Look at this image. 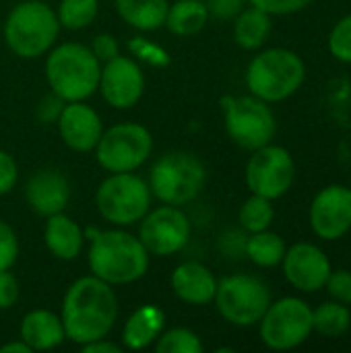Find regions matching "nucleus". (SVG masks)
<instances>
[{
    "label": "nucleus",
    "mask_w": 351,
    "mask_h": 353,
    "mask_svg": "<svg viewBox=\"0 0 351 353\" xmlns=\"http://www.w3.org/2000/svg\"><path fill=\"white\" fill-rule=\"evenodd\" d=\"M139 240L153 256H172L180 252L190 240V221L176 205L149 209L141 219Z\"/></svg>",
    "instance_id": "obj_13"
},
{
    "label": "nucleus",
    "mask_w": 351,
    "mask_h": 353,
    "mask_svg": "<svg viewBox=\"0 0 351 353\" xmlns=\"http://www.w3.org/2000/svg\"><path fill=\"white\" fill-rule=\"evenodd\" d=\"M306 79L304 60L288 48H269L259 52L246 68V87L250 95L279 103L292 97Z\"/></svg>",
    "instance_id": "obj_4"
},
{
    "label": "nucleus",
    "mask_w": 351,
    "mask_h": 353,
    "mask_svg": "<svg viewBox=\"0 0 351 353\" xmlns=\"http://www.w3.org/2000/svg\"><path fill=\"white\" fill-rule=\"evenodd\" d=\"M209 17L221 19V21H230L236 19L238 12L244 8V0H205Z\"/></svg>",
    "instance_id": "obj_40"
},
{
    "label": "nucleus",
    "mask_w": 351,
    "mask_h": 353,
    "mask_svg": "<svg viewBox=\"0 0 351 353\" xmlns=\"http://www.w3.org/2000/svg\"><path fill=\"white\" fill-rule=\"evenodd\" d=\"M95 205L106 221L114 225H132L151 209V188L137 174L118 172L99 184Z\"/></svg>",
    "instance_id": "obj_7"
},
{
    "label": "nucleus",
    "mask_w": 351,
    "mask_h": 353,
    "mask_svg": "<svg viewBox=\"0 0 351 353\" xmlns=\"http://www.w3.org/2000/svg\"><path fill=\"white\" fill-rule=\"evenodd\" d=\"M21 296V285L17 281V277L6 269L0 271V310H8L17 304Z\"/></svg>",
    "instance_id": "obj_36"
},
{
    "label": "nucleus",
    "mask_w": 351,
    "mask_h": 353,
    "mask_svg": "<svg viewBox=\"0 0 351 353\" xmlns=\"http://www.w3.org/2000/svg\"><path fill=\"white\" fill-rule=\"evenodd\" d=\"M217 312L234 327L259 325L267 312L271 300V290L267 283L254 275L238 273L217 281V292L213 298Z\"/></svg>",
    "instance_id": "obj_8"
},
{
    "label": "nucleus",
    "mask_w": 351,
    "mask_h": 353,
    "mask_svg": "<svg viewBox=\"0 0 351 353\" xmlns=\"http://www.w3.org/2000/svg\"><path fill=\"white\" fill-rule=\"evenodd\" d=\"M157 353H201L203 352V341L201 337L184 327L176 329H163L161 335L157 337L155 343Z\"/></svg>",
    "instance_id": "obj_30"
},
{
    "label": "nucleus",
    "mask_w": 351,
    "mask_h": 353,
    "mask_svg": "<svg viewBox=\"0 0 351 353\" xmlns=\"http://www.w3.org/2000/svg\"><path fill=\"white\" fill-rule=\"evenodd\" d=\"M250 6L265 10L271 17H285L304 10L312 0H248Z\"/></svg>",
    "instance_id": "obj_35"
},
{
    "label": "nucleus",
    "mask_w": 351,
    "mask_h": 353,
    "mask_svg": "<svg viewBox=\"0 0 351 353\" xmlns=\"http://www.w3.org/2000/svg\"><path fill=\"white\" fill-rule=\"evenodd\" d=\"M99 10L97 0H62L58 6V23L68 31H79L89 27Z\"/></svg>",
    "instance_id": "obj_29"
},
{
    "label": "nucleus",
    "mask_w": 351,
    "mask_h": 353,
    "mask_svg": "<svg viewBox=\"0 0 351 353\" xmlns=\"http://www.w3.org/2000/svg\"><path fill=\"white\" fill-rule=\"evenodd\" d=\"M261 341L273 352L296 350L312 335V308L296 296L271 302L259 321Z\"/></svg>",
    "instance_id": "obj_9"
},
{
    "label": "nucleus",
    "mask_w": 351,
    "mask_h": 353,
    "mask_svg": "<svg viewBox=\"0 0 351 353\" xmlns=\"http://www.w3.org/2000/svg\"><path fill=\"white\" fill-rule=\"evenodd\" d=\"M246 186L252 194L277 201L290 192L296 180V163L292 153L281 145H265L252 151L246 163Z\"/></svg>",
    "instance_id": "obj_12"
},
{
    "label": "nucleus",
    "mask_w": 351,
    "mask_h": 353,
    "mask_svg": "<svg viewBox=\"0 0 351 353\" xmlns=\"http://www.w3.org/2000/svg\"><path fill=\"white\" fill-rule=\"evenodd\" d=\"M81 352L83 353H120V345L118 343H112V341H106L103 339H95V341H89L85 345H81Z\"/></svg>",
    "instance_id": "obj_41"
},
{
    "label": "nucleus",
    "mask_w": 351,
    "mask_h": 353,
    "mask_svg": "<svg viewBox=\"0 0 351 353\" xmlns=\"http://www.w3.org/2000/svg\"><path fill=\"white\" fill-rule=\"evenodd\" d=\"M207 180L203 161L186 151H172L161 155L149 174L151 194L163 205H186L194 201Z\"/></svg>",
    "instance_id": "obj_6"
},
{
    "label": "nucleus",
    "mask_w": 351,
    "mask_h": 353,
    "mask_svg": "<svg viewBox=\"0 0 351 353\" xmlns=\"http://www.w3.org/2000/svg\"><path fill=\"white\" fill-rule=\"evenodd\" d=\"M101 62L91 48L68 41L54 48L46 60L50 89L64 101H85L99 89Z\"/></svg>",
    "instance_id": "obj_3"
},
{
    "label": "nucleus",
    "mask_w": 351,
    "mask_h": 353,
    "mask_svg": "<svg viewBox=\"0 0 351 353\" xmlns=\"http://www.w3.org/2000/svg\"><path fill=\"white\" fill-rule=\"evenodd\" d=\"M225 114L228 137L242 149L254 151L269 145L275 139L277 122L275 114L267 101L254 95L242 97H223L221 99Z\"/></svg>",
    "instance_id": "obj_10"
},
{
    "label": "nucleus",
    "mask_w": 351,
    "mask_h": 353,
    "mask_svg": "<svg viewBox=\"0 0 351 353\" xmlns=\"http://www.w3.org/2000/svg\"><path fill=\"white\" fill-rule=\"evenodd\" d=\"M21 339L31 352L54 350L66 339L62 319L50 310H31L21 321Z\"/></svg>",
    "instance_id": "obj_22"
},
{
    "label": "nucleus",
    "mask_w": 351,
    "mask_h": 353,
    "mask_svg": "<svg viewBox=\"0 0 351 353\" xmlns=\"http://www.w3.org/2000/svg\"><path fill=\"white\" fill-rule=\"evenodd\" d=\"M60 319L66 339L77 345L108 337L118 319L114 288L95 275L77 279L64 294Z\"/></svg>",
    "instance_id": "obj_1"
},
{
    "label": "nucleus",
    "mask_w": 351,
    "mask_h": 353,
    "mask_svg": "<svg viewBox=\"0 0 351 353\" xmlns=\"http://www.w3.org/2000/svg\"><path fill=\"white\" fill-rule=\"evenodd\" d=\"M19 180V168L10 153L0 149V194H8Z\"/></svg>",
    "instance_id": "obj_38"
},
{
    "label": "nucleus",
    "mask_w": 351,
    "mask_h": 353,
    "mask_svg": "<svg viewBox=\"0 0 351 353\" xmlns=\"http://www.w3.org/2000/svg\"><path fill=\"white\" fill-rule=\"evenodd\" d=\"M174 294L190 306H207L213 302L217 292V279L211 269L197 261H186L178 265L172 273Z\"/></svg>",
    "instance_id": "obj_19"
},
{
    "label": "nucleus",
    "mask_w": 351,
    "mask_h": 353,
    "mask_svg": "<svg viewBox=\"0 0 351 353\" xmlns=\"http://www.w3.org/2000/svg\"><path fill=\"white\" fill-rule=\"evenodd\" d=\"M25 199L31 211L41 217L62 213L70 201L68 180L58 170H41L29 178L25 186Z\"/></svg>",
    "instance_id": "obj_18"
},
{
    "label": "nucleus",
    "mask_w": 351,
    "mask_h": 353,
    "mask_svg": "<svg viewBox=\"0 0 351 353\" xmlns=\"http://www.w3.org/2000/svg\"><path fill=\"white\" fill-rule=\"evenodd\" d=\"M350 236H351V230H350Z\"/></svg>",
    "instance_id": "obj_43"
},
{
    "label": "nucleus",
    "mask_w": 351,
    "mask_h": 353,
    "mask_svg": "<svg viewBox=\"0 0 351 353\" xmlns=\"http://www.w3.org/2000/svg\"><path fill=\"white\" fill-rule=\"evenodd\" d=\"M149 252L143 242L122 230L97 232L91 238L89 269L91 275L110 285H126L139 281L149 269Z\"/></svg>",
    "instance_id": "obj_2"
},
{
    "label": "nucleus",
    "mask_w": 351,
    "mask_h": 353,
    "mask_svg": "<svg viewBox=\"0 0 351 353\" xmlns=\"http://www.w3.org/2000/svg\"><path fill=\"white\" fill-rule=\"evenodd\" d=\"M91 52L95 54V58L99 62H110L112 58H116L120 54V46H118V39L110 33H99L93 43H91Z\"/></svg>",
    "instance_id": "obj_39"
},
{
    "label": "nucleus",
    "mask_w": 351,
    "mask_h": 353,
    "mask_svg": "<svg viewBox=\"0 0 351 353\" xmlns=\"http://www.w3.org/2000/svg\"><path fill=\"white\" fill-rule=\"evenodd\" d=\"M285 281L304 294H317L325 290V283L333 271V265L325 250L310 242H298L290 246L281 261Z\"/></svg>",
    "instance_id": "obj_15"
},
{
    "label": "nucleus",
    "mask_w": 351,
    "mask_h": 353,
    "mask_svg": "<svg viewBox=\"0 0 351 353\" xmlns=\"http://www.w3.org/2000/svg\"><path fill=\"white\" fill-rule=\"evenodd\" d=\"M271 29H273L271 14H267L257 6L242 8L234 19V39L240 48L248 52L263 48L271 35Z\"/></svg>",
    "instance_id": "obj_24"
},
{
    "label": "nucleus",
    "mask_w": 351,
    "mask_h": 353,
    "mask_svg": "<svg viewBox=\"0 0 351 353\" xmlns=\"http://www.w3.org/2000/svg\"><path fill=\"white\" fill-rule=\"evenodd\" d=\"M19 259V238L14 230L0 219V271L10 269Z\"/></svg>",
    "instance_id": "obj_34"
},
{
    "label": "nucleus",
    "mask_w": 351,
    "mask_h": 353,
    "mask_svg": "<svg viewBox=\"0 0 351 353\" xmlns=\"http://www.w3.org/2000/svg\"><path fill=\"white\" fill-rule=\"evenodd\" d=\"M64 103H66V101H64L60 95H56V93L52 91V93H48L46 97H41V101H39L35 114H37V118H39L43 124L58 122V118H60V114H62V110H64Z\"/></svg>",
    "instance_id": "obj_37"
},
{
    "label": "nucleus",
    "mask_w": 351,
    "mask_h": 353,
    "mask_svg": "<svg viewBox=\"0 0 351 353\" xmlns=\"http://www.w3.org/2000/svg\"><path fill=\"white\" fill-rule=\"evenodd\" d=\"M285 250H288V246H285L283 238L275 232H269V230L250 234V238L244 244L246 256L257 267H263V269H271V267L281 265Z\"/></svg>",
    "instance_id": "obj_26"
},
{
    "label": "nucleus",
    "mask_w": 351,
    "mask_h": 353,
    "mask_svg": "<svg viewBox=\"0 0 351 353\" xmlns=\"http://www.w3.org/2000/svg\"><path fill=\"white\" fill-rule=\"evenodd\" d=\"M93 151L97 163L106 172H134L151 157L153 137L143 124L122 122L103 130Z\"/></svg>",
    "instance_id": "obj_11"
},
{
    "label": "nucleus",
    "mask_w": 351,
    "mask_h": 353,
    "mask_svg": "<svg viewBox=\"0 0 351 353\" xmlns=\"http://www.w3.org/2000/svg\"><path fill=\"white\" fill-rule=\"evenodd\" d=\"M308 221L312 232L325 240H341L351 230V188L343 184L325 186L310 203Z\"/></svg>",
    "instance_id": "obj_14"
},
{
    "label": "nucleus",
    "mask_w": 351,
    "mask_h": 353,
    "mask_svg": "<svg viewBox=\"0 0 351 353\" xmlns=\"http://www.w3.org/2000/svg\"><path fill=\"white\" fill-rule=\"evenodd\" d=\"M103 99L116 110L132 108L145 91V74L141 66L128 56H116L103 64L99 77Z\"/></svg>",
    "instance_id": "obj_16"
},
{
    "label": "nucleus",
    "mask_w": 351,
    "mask_h": 353,
    "mask_svg": "<svg viewBox=\"0 0 351 353\" xmlns=\"http://www.w3.org/2000/svg\"><path fill=\"white\" fill-rule=\"evenodd\" d=\"M325 290L329 292L331 300L351 306V271H348V269L335 271L333 269L327 283H325Z\"/></svg>",
    "instance_id": "obj_33"
},
{
    "label": "nucleus",
    "mask_w": 351,
    "mask_h": 353,
    "mask_svg": "<svg viewBox=\"0 0 351 353\" xmlns=\"http://www.w3.org/2000/svg\"><path fill=\"white\" fill-rule=\"evenodd\" d=\"M207 21H209V10L203 0H178L176 4H170L163 25L174 35L188 37L203 31Z\"/></svg>",
    "instance_id": "obj_25"
},
{
    "label": "nucleus",
    "mask_w": 351,
    "mask_h": 353,
    "mask_svg": "<svg viewBox=\"0 0 351 353\" xmlns=\"http://www.w3.org/2000/svg\"><path fill=\"white\" fill-rule=\"evenodd\" d=\"M273 219H275L273 201L259 196V194H252L250 199H246L244 205L240 207V213H238V221H240L242 230L248 234L269 230Z\"/></svg>",
    "instance_id": "obj_28"
},
{
    "label": "nucleus",
    "mask_w": 351,
    "mask_h": 353,
    "mask_svg": "<svg viewBox=\"0 0 351 353\" xmlns=\"http://www.w3.org/2000/svg\"><path fill=\"white\" fill-rule=\"evenodd\" d=\"M60 23L52 6L41 0L19 2L6 17L4 39L21 58H37L52 50Z\"/></svg>",
    "instance_id": "obj_5"
},
{
    "label": "nucleus",
    "mask_w": 351,
    "mask_h": 353,
    "mask_svg": "<svg viewBox=\"0 0 351 353\" xmlns=\"http://www.w3.org/2000/svg\"><path fill=\"white\" fill-rule=\"evenodd\" d=\"M56 124L64 145L77 153L93 151L103 132L99 114L83 101H66Z\"/></svg>",
    "instance_id": "obj_17"
},
{
    "label": "nucleus",
    "mask_w": 351,
    "mask_h": 353,
    "mask_svg": "<svg viewBox=\"0 0 351 353\" xmlns=\"http://www.w3.org/2000/svg\"><path fill=\"white\" fill-rule=\"evenodd\" d=\"M128 50L137 58H141V60H145V62H149L153 66H166V64H170V54L161 46L151 43L145 37H132L128 41Z\"/></svg>",
    "instance_id": "obj_32"
},
{
    "label": "nucleus",
    "mask_w": 351,
    "mask_h": 353,
    "mask_svg": "<svg viewBox=\"0 0 351 353\" xmlns=\"http://www.w3.org/2000/svg\"><path fill=\"white\" fill-rule=\"evenodd\" d=\"M31 347L21 339V341H12V343H6V345H0V353H29Z\"/></svg>",
    "instance_id": "obj_42"
},
{
    "label": "nucleus",
    "mask_w": 351,
    "mask_h": 353,
    "mask_svg": "<svg viewBox=\"0 0 351 353\" xmlns=\"http://www.w3.org/2000/svg\"><path fill=\"white\" fill-rule=\"evenodd\" d=\"M351 327L350 306L341 302H325L319 308L312 310V331H317L323 337L337 339L345 335Z\"/></svg>",
    "instance_id": "obj_27"
},
{
    "label": "nucleus",
    "mask_w": 351,
    "mask_h": 353,
    "mask_svg": "<svg viewBox=\"0 0 351 353\" xmlns=\"http://www.w3.org/2000/svg\"><path fill=\"white\" fill-rule=\"evenodd\" d=\"M329 52L335 60L351 64V14L339 19L329 33Z\"/></svg>",
    "instance_id": "obj_31"
},
{
    "label": "nucleus",
    "mask_w": 351,
    "mask_h": 353,
    "mask_svg": "<svg viewBox=\"0 0 351 353\" xmlns=\"http://www.w3.org/2000/svg\"><path fill=\"white\" fill-rule=\"evenodd\" d=\"M350 188H351V186H350Z\"/></svg>",
    "instance_id": "obj_44"
},
{
    "label": "nucleus",
    "mask_w": 351,
    "mask_h": 353,
    "mask_svg": "<svg viewBox=\"0 0 351 353\" xmlns=\"http://www.w3.org/2000/svg\"><path fill=\"white\" fill-rule=\"evenodd\" d=\"M124 23L139 31H155L163 27L168 17V0H114Z\"/></svg>",
    "instance_id": "obj_23"
},
{
    "label": "nucleus",
    "mask_w": 351,
    "mask_h": 353,
    "mask_svg": "<svg viewBox=\"0 0 351 353\" xmlns=\"http://www.w3.org/2000/svg\"><path fill=\"white\" fill-rule=\"evenodd\" d=\"M166 329V312L159 306L143 304L126 321L122 329V345L130 352L149 347Z\"/></svg>",
    "instance_id": "obj_20"
},
{
    "label": "nucleus",
    "mask_w": 351,
    "mask_h": 353,
    "mask_svg": "<svg viewBox=\"0 0 351 353\" xmlns=\"http://www.w3.org/2000/svg\"><path fill=\"white\" fill-rule=\"evenodd\" d=\"M46 219H48L43 228L46 248L60 261H74L81 254L85 242V234L81 225L68 215H64V211L50 215Z\"/></svg>",
    "instance_id": "obj_21"
}]
</instances>
